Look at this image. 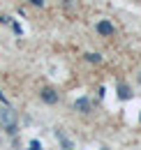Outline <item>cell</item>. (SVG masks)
I'll list each match as a JSON object with an SVG mask.
<instances>
[{
	"instance_id": "cell-1",
	"label": "cell",
	"mask_w": 141,
	"mask_h": 150,
	"mask_svg": "<svg viewBox=\"0 0 141 150\" xmlns=\"http://www.w3.org/2000/svg\"><path fill=\"white\" fill-rule=\"evenodd\" d=\"M0 129H5L7 134H16L19 125H16V111L9 109V106H2L0 109Z\"/></svg>"
},
{
	"instance_id": "cell-2",
	"label": "cell",
	"mask_w": 141,
	"mask_h": 150,
	"mask_svg": "<svg viewBox=\"0 0 141 150\" xmlns=\"http://www.w3.org/2000/svg\"><path fill=\"white\" fill-rule=\"evenodd\" d=\"M74 109H76L79 113H88L90 109H93V102H90L88 97H79V99L74 102Z\"/></svg>"
},
{
	"instance_id": "cell-3",
	"label": "cell",
	"mask_w": 141,
	"mask_h": 150,
	"mask_svg": "<svg viewBox=\"0 0 141 150\" xmlns=\"http://www.w3.org/2000/svg\"><path fill=\"white\" fill-rule=\"evenodd\" d=\"M97 33H100V35H104V37H109V35H113V33H116V28H113L109 21H100V23H97Z\"/></svg>"
},
{
	"instance_id": "cell-4",
	"label": "cell",
	"mask_w": 141,
	"mask_h": 150,
	"mask_svg": "<svg viewBox=\"0 0 141 150\" xmlns=\"http://www.w3.org/2000/svg\"><path fill=\"white\" fill-rule=\"evenodd\" d=\"M42 99H44L46 104H56V102H58V93L51 90V88H44V90H42Z\"/></svg>"
},
{
	"instance_id": "cell-5",
	"label": "cell",
	"mask_w": 141,
	"mask_h": 150,
	"mask_svg": "<svg viewBox=\"0 0 141 150\" xmlns=\"http://www.w3.org/2000/svg\"><path fill=\"white\" fill-rule=\"evenodd\" d=\"M118 97H120V99H130V97H132L130 86H123V83H120V86H118Z\"/></svg>"
},
{
	"instance_id": "cell-6",
	"label": "cell",
	"mask_w": 141,
	"mask_h": 150,
	"mask_svg": "<svg viewBox=\"0 0 141 150\" xmlns=\"http://www.w3.org/2000/svg\"><path fill=\"white\" fill-rule=\"evenodd\" d=\"M56 136H58V141L63 143V148H65V150H70V148H72V143L67 141V136H65V134H63L60 129H56Z\"/></svg>"
},
{
	"instance_id": "cell-7",
	"label": "cell",
	"mask_w": 141,
	"mask_h": 150,
	"mask_svg": "<svg viewBox=\"0 0 141 150\" xmlns=\"http://www.w3.org/2000/svg\"><path fill=\"white\" fill-rule=\"evenodd\" d=\"M9 25H12V30H14L16 35H23V30H21V25H19L16 21H12V19H9Z\"/></svg>"
},
{
	"instance_id": "cell-8",
	"label": "cell",
	"mask_w": 141,
	"mask_h": 150,
	"mask_svg": "<svg viewBox=\"0 0 141 150\" xmlns=\"http://www.w3.org/2000/svg\"><path fill=\"white\" fill-rule=\"evenodd\" d=\"M86 60H90V62H102L100 53H88V56H86Z\"/></svg>"
},
{
	"instance_id": "cell-9",
	"label": "cell",
	"mask_w": 141,
	"mask_h": 150,
	"mask_svg": "<svg viewBox=\"0 0 141 150\" xmlns=\"http://www.w3.org/2000/svg\"><path fill=\"white\" fill-rule=\"evenodd\" d=\"M28 150H42V143L35 139V141H30V148H28Z\"/></svg>"
},
{
	"instance_id": "cell-10",
	"label": "cell",
	"mask_w": 141,
	"mask_h": 150,
	"mask_svg": "<svg viewBox=\"0 0 141 150\" xmlns=\"http://www.w3.org/2000/svg\"><path fill=\"white\" fill-rule=\"evenodd\" d=\"M30 2H33V5H37V7H42V5H44V0H30Z\"/></svg>"
},
{
	"instance_id": "cell-11",
	"label": "cell",
	"mask_w": 141,
	"mask_h": 150,
	"mask_svg": "<svg viewBox=\"0 0 141 150\" xmlns=\"http://www.w3.org/2000/svg\"><path fill=\"white\" fill-rule=\"evenodd\" d=\"M139 81H141V74H139Z\"/></svg>"
},
{
	"instance_id": "cell-12",
	"label": "cell",
	"mask_w": 141,
	"mask_h": 150,
	"mask_svg": "<svg viewBox=\"0 0 141 150\" xmlns=\"http://www.w3.org/2000/svg\"><path fill=\"white\" fill-rule=\"evenodd\" d=\"M102 150H106V148H102Z\"/></svg>"
},
{
	"instance_id": "cell-13",
	"label": "cell",
	"mask_w": 141,
	"mask_h": 150,
	"mask_svg": "<svg viewBox=\"0 0 141 150\" xmlns=\"http://www.w3.org/2000/svg\"><path fill=\"white\" fill-rule=\"evenodd\" d=\"M70 150H72V148H70Z\"/></svg>"
}]
</instances>
